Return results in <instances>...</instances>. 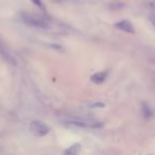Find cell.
I'll return each instance as SVG.
<instances>
[{
	"label": "cell",
	"instance_id": "cell-1",
	"mask_svg": "<svg viewBox=\"0 0 155 155\" xmlns=\"http://www.w3.org/2000/svg\"><path fill=\"white\" fill-rule=\"evenodd\" d=\"M21 20L26 25L31 27H34V28H39V29H47L49 28V25L47 21H45L44 19L39 18L38 16L31 15V14L22 13L21 14Z\"/></svg>",
	"mask_w": 155,
	"mask_h": 155
},
{
	"label": "cell",
	"instance_id": "cell-2",
	"mask_svg": "<svg viewBox=\"0 0 155 155\" xmlns=\"http://www.w3.org/2000/svg\"><path fill=\"white\" fill-rule=\"evenodd\" d=\"M30 129L32 131V133L34 135L38 136V137H43V136H46L48 133L50 132V127H48L46 123L41 122V121L35 120L31 123Z\"/></svg>",
	"mask_w": 155,
	"mask_h": 155
},
{
	"label": "cell",
	"instance_id": "cell-3",
	"mask_svg": "<svg viewBox=\"0 0 155 155\" xmlns=\"http://www.w3.org/2000/svg\"><path fill=\"white\" fill-rule=\"evenodd\" d=\"M67 124L73 125V127H100L102 123L95 122V121H85V120H68Z\"/></svg>",
	"mask_w": 155,
	"mask_h": 155
},
{
	"label": "cell",
	"instance_id": "cell-4",
	"mask_svg": "<svg viewBox=\"0 0 155 155\" xmlns=\"http://www.w3.org/2000/svg\"><path fill=\"white\" fill-rule=\"evenodd\" d=\"M115 27L119 30L123 31V32H127V33H135V28L134 26L132 25L131 21L129 20H121V21H118L117 24H115Z\"/></svg>",
	"mask_w": 155,
	"mask_h": 155
},
{
	"label": "cell",
	"instance_id": "cell-5",
	"mask_svg": "<svg viewBox=\"0 0 155 155\" xmlns=\"http://www.w3.org/2000/svg\"><path fill=\"white\" fill-rule=\"evenodd\" d=\"M105 79H106V72H97L91 75V82L95 83V84H101V83H103L105 81Z\"/></svg>",
	"mask_w": 155,
	"mask_h": 155
},
{
	"label": "cell",
	"instance_id": "cell-6",
	"mask_svg": "<svg viewBox=\"0 0 155 155\" xmlns=\"http://www.w3.org/2000/svg\"><path fill=\"white\" fill-rule=\"evenodd\" d=\"M80 143H74L67 148L64 152V155H78L79 151H80Z\"/></svg>",
	"mask_w": 155,
	"mask_h": 155
},
{
	"label": "cell",
	"instance_id": "cell-7",
	"mask_svg": "<svg viewBox=\"0 0 155 155\" xmlns=\"http://www.w3.org/2000/svg\"><path fill=\"white\" fill-rule=\"evenodd\" d=\"M143 115L146 118H149V117H151V115H152V112L150 110V108L148 107L147 105H143Z\"/></svg>",
	"mask_w": 155,
	"mask_h": 155
},
{
	"label": "cell",
	"instance_id": "cell-8",
	"mask_svg": "<svg viewBox=\"0 0 155 155\" xmlns=\"http://www.w3.org/2000/svg\"><path fill=\"white\" fill-rule=\"evenodd\" d=\"M32 2L34 3L35 5H37L38 8L43 9V3H41V0H32Z\"/></svg>",
	"mask_w": 155,
	"mask_h": 155
},
{
	"label": "cell",
	"instance_id": "cell-9",
	"mask_svg": "<svg viewBox=\"0 0 155 155\" xmlns=\"http://www.w3.org/2000/svg\"><path fill=\"white\" fill-rule=\"evenodd\" d=\"M91 106H93V107H104V104L103 103H95Z\"/></svg>",
	"mask_w": 155,
	"mask_h": 155
},
{
	"label": "cell",
	"instance_id": "cell-10",
	"mask_svg": "<svg viewBox=\"0 0 155 155\" xmlns=\"http://www.w3.org/2000/svg\"><path fill=\"white\" fill-rule=\"evenodd\" d=\"M151 21H152V24H153V26H154L155 27V17L154 18H151Z\"/></svg>",
	"mask_w": 155,
	"mask_h": 155
},
{
	"label": "cell",
	"instance_id": "cell-11",
	"mask_svg": "<svg viewBox=\"0 0 155 155\" xmlns=\"http://www.w3.org/2000/svg\"><path fill=\"white\" fill-rule=\"evenodd\" d=\"M149 155H151V154H149Z\"/></svg>",
	"mask_w": 155,
	"mask_h": 155
}]
</instances>
